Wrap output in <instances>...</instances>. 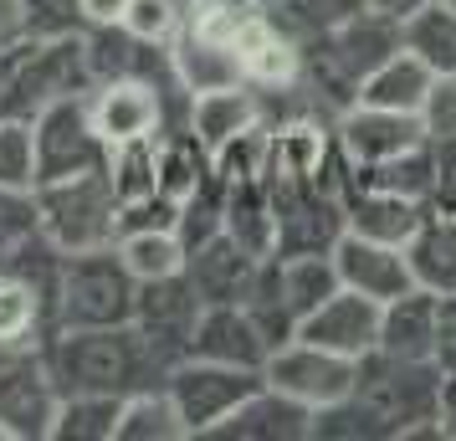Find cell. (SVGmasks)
I'll return each mask as SVG.
<instances>
[{
  "mask_svg": "<svg viewBox=\"0 0 456 441\" xmlns=\"http://www.w3.org/2000/svg\"><path fill=\"white\" fill-rule=\"evenodd\" d=\"M37 128L31 118H0V185L5 190H37Z\"/></svg>",
  "mask_w": 456,
  "mask_h": 441,
  "instance_id": "cell-34",
  "label": "cell"
},
{
  "mask_svg": "<svg viewBox=\"0 0 456 441\" xmlns=\"http://www.w3.org/2000/svg\"><path fill=\"white\" fill-rule=\"evenodd\" d=\"M16 31V0H0V42Z\"/></svg>",
  "mask_w": 456,
  "mask_h": 441,
  "instance_id": "cell-44",
  "label": "cell"
},
{
  "mask_svg": "<svg viewBox=\"0 0 456 441\" xmlns=\"http://www.w3.org/2000/svg\"><path fill=\"white\" fill-rule=\"evenodd\" d=\"M226 236L256 257L277 252V206H272L267 175L247 185H226Z\"/></svg>",
  "mask_w": 456,
  "mask_h": 441,
  "instance_id": "cell-28",
  "label": "cell"
},
{
  "mask_svg": "<svg viewBox=\"0 0 456 441\" xmlns=\"http://www.w3.org/2000/svg\"><path fill=\"white\" fill-rule=\"evenodd\" d=\"M436 87V72L415 52H395V57H385V62L374 67L370 78L359 83V98L354 103H370V108H395V113H420V103H426V93Z\"/></svg>",
  "mask_w": 456,
  "mask_h": 441,
  "instance_id": "cell-25",
  "label": "cell"
},
{
  "mask_svg": "<svg viewBox=\"0 0 456 441\" xmlns=\"http://www.w3.org/2000/svg\"><path fill=\"white\" fill-rule=\"evenodd\" d=\"M436 431L456 437V375H446V385H441V421H436Z\"/></svg>",
  "mask_w": 456,
  "mask_h": 441,
  "instance_id": "cell-42",
  "label": "cell"
},
{
  "mask_svg": "<svg viewBox=\"0 0 456 441\" xmlns=\"http://www.w3.org/2000/svg\"><path fill=\"white\" fill-rule=\"evenodd\" d=\"M37 128V165H42V180H72V175H93V169L108 165V144L93 113H87V98H67V103L46 108L42 118H31Z\"/></svg>",
  "mask_w": 456,
  "mask_h": 441,
  "instance_id": "cell-9",
  "label": "cell"
},
{
  "mask_svg": "<svg viewBox=\"0 0 456 441\" xmlns=\"http://www.w3.org/2000/svg\"><path fill=\"white\" fill-rule=\"evenodd\" d=\"M169 5H175V11H185V16L195 11V0H169Z\"/></svg>",
  "mask_w": 456,
  "mask_h": 441,
  "instance_id": "cell-47",
  "label": "cell"
},
{
  "mask_svg": "<svg viewBox=\"0 0 456 441\" xmlns=\"http://www.w3.org/2000/svg\"><path fill=\"white\" fill-rule=\"evenodd\" d=\"M256 385H262V370H236V364H216V359L195 355H185L165 375V390L180 405V421H185L190 437H216Z\"/></svg>",
  "mask_w": 456,
  "mask_h": 441,
  "instance_id": "cell-7",
  "label": "cell"
},
{
  "mask_svg": "<svg viewBox=\"0 0 456 441\" xmlns=\"http://www.w3.org/2000/svg\"><path fill=\"white\" fill-rule=\"evenodd\" d=\"M139 314V277L113 247L72 252L52 277V329H113ZM46 329V334H52Z\"/></svg>",
  "mask_w": 456,
  "mask_h": 441,
  "instance_id": "cell-4",
  "label": "cell"
},
{
  "mask_svg": "<svg viewBox=\"0 0 456 441\" xmlns=\"http://www.w3.org/2000/svg\"><path fill=\"white\" fill-rule=\"evenodd\" d=\"M16 31L26 37H72L87 31L77 0H16Z\"/></svg>",
  "mask_w": 456,
  "mask_h": 441,
  "instance_id": "cell-37",
  "label": "cell"
},
{
  "mask_svg": "<svg viewBox=\"0 0 456 441\" xmlns=\"http://www.w3.org/2000/svg\"><path fill=\"white\" fill-rule=\"evenodd\" d=\"M426 139H456V78H436V87L420 103Z\"/></svg>",
  "mask_w": 456,
  "mask_h": 441,
  "instance_id": "cell-39",
  "label": "cell"
},
{
  "mask_svg": "<svg viewBox=\"0 0 456 441\" xmlns=\"http://www.w3.org/2000/svg\"><path fill=\"white\" fill-rule=\"evenodd\" d=\"M31 195H37V226L62 257L98 252V247L118 241V195L108 185V169L46 180Z\"/></svg>",
  "mask_w": 456,
  "mask_h": 441,
  "instance_id": "cell-5",
  "label": "cell"
},
{
  "mask_svg": "<svg viewBox=\"0 0 456 441\" xmlns=\"http://www.w3.org/2000/svg\"><path fill=\"white\" fill-rule=\"evenodd\" d=\"M108 185L118 195V206L144 200L159 190V139H134V144H113L108 149Z\"/></svg>",
  "mask_w": 456,
  "mask_h": 441,
  "instance_id": "cell-32",
  "label": "cell"
},
{
  "mask_svg": "<svg viewBox=\"0 0 456 441\" xmlns=\"http://www.w3.org/2000/svg\"><path fill=\"white\" fill-rule=\"evenodd\" d=\"M333 139L344 149L349 169H370L379 159H395L405 149L426 144V124L420 113H395V108H370V103H349L333 118Z\"/></svg>",
  "mask_w": 456,
  "mask_h": 441,
  "instance_id": "cell-12",
  "label": "cell"
},
{
  "mask_svg": "<svg viewBox=\"0 0 456 441\" xmlns=\"http://www.w3.org/2000/svg\"><path fill=\"white\" fill-rule=\"evenodd\" d=\"M210 180H216V165H210V149L195 139V128L190 124L165 128L159 134V190L185 206L190 195H200Z\"/></svg>",
  "mask_w": 456,
  "mask_h": 441,
  "instance_id": "cell-27",
  "label": "cell"
},
{
  "mask_svg": "<svg viewBox=\"0 0 456 441\" xmlns=\"http://www.w3.org/2000/svg\"><path fill=\"white\" fill-rule=\"evenodd\" d=\"M169 72H175V83H180L185 98L247 83V78H241V52L226 46V42H210L200 31H190V26L180 31V42L169 46Z\"/></svg>",
  "mask_w": 456,
  "mask_h": 441,
  "instance_id": "cell-21",
  "label": "cell"
},
{
  "mask_svg": "<svg viewBox=\"0 0 456 441\" xmlns=\"http://www.w3.org/2000/svg\"><path fill=\"white\" fill-rule=\"evenodd\" d=\"M185 11H175L169 0H134L124 11V31L134 37V42H144V46H159V52H169V46L180 42V31H185Z\"/></svg>",
  "mask_w": 456,
  "mask_h": 441,
  "instance_id": "cell-35",
  "label": "cell"
},
{
  "mask_svg": "<svg viewBox=\"0 0 456 441\" xmlns=\"http://www.w3.org/2000/svg\"><path fill=\"white\" fill-rule=\"evenodd\" d=\"M272 206H277V252H333L344 236V195L303 180H272Z\"/></svg>",
  "mask_w": 456,
  "mask_h": 441,
  "instance_id": "cell-11",
  "label": "cell"
},
{
  "mask_svg": "<svg viewBox=\"0 0 456 441\" xmlns=\"http://www.w3.org/2000/svg\"><path fill=\"white\" fill-rule=\"evenodd\" d=\"M42 355L62 390H93V396H134L144 385L169 375L165 359L149 349V339L134 323L113 329H52Z\"/></svg>",
  "mask_w": 456,
  "mask_h": 441,
  "instance_id": "cell-2",
  "label": "cell"
},
{
  "mask_svg": "<svg viewBox=\"0 0 456 441\" xmlns=\"http://www.w3.org/2000/svg\"><path fill=\"white\" fill-rule=\"evenodd\" d=\"M452 5H456V0H452Z\"/></svg>",
  "mask_w": 456,
  "mask_h": 441,
  "instance_id": "cell-48",
  "label": "cell"
},
{
  "mask_svg": "<svg viewBox=\"0 0 456 441\" xmlns=\"http://www.w3.org/2000/svg\"><path fill=\"white\" fill-rule=\"evenodd\" d=\"M313 426H318V411H308L303 400L282 396V390H272L267 380L251 390L241 405H236V416L216 431V437H241V441H308Z\"/></svg>",
  "mask_w": 456,
  "mask_h": 441,
  "instance_id": "cell-19",
  "label": "cell"
},
{
  "mask_svg": "<svg viewBox=\"0 0 456 441\" xmlns=\"http://www.w3.org/2000/svg\"><path fill=\"white\" fill-rule=\"evenodd\" d=\"M431 364L441 375H456V293L441 298L436 308V349H431Z\"/></svg>",
  "mask_w": 456,
  "mask_h": 441,
  "instance_id": "cell-40",
  "label": "cell"
},
{
  "mask_svg": "<svg viewBox=\"0 0 456 441\" xmlns=\"http://www.w3.org/2000/svg\"><path fill=\"white\" fill-rule=\"evenodd\" d=\"M236 52H241V78L256 93H297L303 78H308L303 42H292L282 26H272V16H262L251 26L247 37L236 42Z\"/></svg>",
  "mask_w": 456,
  "mask_h": 441,
  "instance_id": "cell-17",
  "label": "cell"
},
{
  "mask_svg": "<svg viewBox=\"0 0 456 441\" xmlns=\"http://www.w3.org/2000/svg\"><path fill=\"white\" fill-rule=\"evenodd\" d=\"M379 314H385V303L354 293V288H338V293L323 298V303L297 323V339L323 344V349H333V355L364 359V355L379 349Z\"/></svg>",
  "mask_w": 456,
  "mask_h": 441,
  "instance_id": "cell-14",
  "label": "cell"
},
{
  "mask_svg": "<svg viewBox=\"0 0 456 441\" xmlns=\"http://www.w3.org/2000/svg\"><path fill=\"white\" fill-rule=\"evenodd\" d=\"M323 5H329V11H333V21H338V16H354V11L374 5V0H323Z\"/></svg>",
  "mask_w": 456,
  "mask_h": 441,
  "instance_id": "cell-43",
  "label": "cell"
},
{
  "mask_svg": "<svg viewBox=\"0 0 456 441\" xmlns=\"http://www.w3.org/2000/svg\"><path fill=\"white\" fill-rule=\"evenodd\" d=\"M405 52H415L436 78H456V5L452 0H420L411 16H400Z\"/></svg>",
  "mask_w": 456,
  "mask_h": 441,
  "instance_id": "cell-26",
  "label": "cell"
},
{
  "mask_svg": "<svg viewBox=\"0 0 456 441\" xmlns=\"http://www.w3.org/2000/svg\"><path fill=\"white\" fill-rule=\"evenodd\" d=\"M441 385L446 375L431 359H395V355H364L354 396L318 411L313 437H411L436 431L441 421Z\"/></svg>",
  "mask_w": 456,
  "mask_h": 441,
  "instance_id": "cell-1",
  "label": "cell"
},
{
  "mask_svg": "<svg viewBox=\"0 0 456 441\" xmlns=\"http://www.w3.org/2000/svg\"><path fill=\"white\" fill-rule=\"evenodd\" d=\"M93 93L83 31L72 37H26L0 42V118H42L46 108Z\"/></svg>",
  "mask_w": 456,
  "mask_h": 441,
  "instance_id": "cell-3",
  "label": "cell"
},
{
  "mask_svg": "<svg viewBox=\"0 0 456 441\" xmlns=\"http://www.w3.org/2000/svg\"><path fill=\"white\" fill-rule=\"evenodd\" d=\"M426 200L415 195H395V190H374V185H349L344 190V232L370 236V241H390L405 247L420 221H426Z\"/></svg>",
  "mask_w": 456,
  "mask_h": 441,
  "instance_id": "cell-18",
  "label": "cell"
},
{
  "mask_svg": "<svg viewBox=\"0 0 456 441\" xmlns=\"http://www.w3.org/2000/svg\"><path fill=\"white\" fill-rule=\"evenodd\" d=\"M282 5H292V0H262V11H267V16H272V11H282Z\"/></svg>",
  "mask_w": 456,
  "mask_h": 441,
  "instance_id": "cell-46",
  "label": "cell"
},
{
  "mask_svg": "<svg viewBox=\"0 0 456 441\" xmlns=\"http://www.w3.org/2000/svg\"><path fill=\"white\" fill-rule=\"evenodd\" d=\"M185 421H180V405L175 396L159 385H144L124 396V411H118V441H185Z\"/></svg>",
  "mask_w": 456,
  "mask_h": 441,
  "instance_id": "cell-29",
  "label": "cell"
},
{
  "mask_svg": "<svg viewBox=\"0 0 456 441\" xmlns=\"http://www.w3.org/2000/svg\"><path fill=\"white\" fill-rule=\"evenodd\" d=\"M118 411L124 396H93V390H62L52 441H118Z\"/></svg>",
  "mask_w": 456,
  "mask_h": 441,
  "instance_id": "cell-30",
  "label": "cell"
},
{
  "mask_svg": "<svg viewBox=\"0 0 456 441\" xmlns=\"http://www.w3.org/2000/svg\"><path fill=\"white\" fill-rule=\"evenodd\" d=\"M113 252L124 257V267L139 282H159V277L185 273V236L175 226H159V232H124L113 241Z\"/></svg>",
  "mask_w": 456,
  "mask_h": 441,
  "instance_id": "cell-31",
  "label": "cell"
},
{
  "mask_svg": "<svg viewBox=\"0 0 456 441\" xmlns=\"http://www.w3.org/2000/svg\"><path fill=\"white\" fill-rule=\"evenodd\" d=\"M185 124L195 128V139L206 149H221L226 139H236V134L267 124V103H262V93L251 83L216 87V93H195V98H190Z\"/></svg>",
  "mask_w": 456,
  "mask_h": 441,
  "instance_id": "cell-20",
  "label": "cell"
},
{
  "mask_svg": "<svg viewBox=\"0 0 456 441\" xmlns=\"http://www.w3.org/2000/svg\"><path fill=\"white\" fill-rule=\"evenodd\" d=\"M374 5H379V11H390V16H411L420 0H374Z\"/></svg>",
  "mask_w": 456,
  "mask_h": 441,
  "instance_id": "cell-45",
  "label": "cell"
},
{
  "mask_svg": "<svg viewBox=\"0 0 456 441\" xmlns=\"http://www.w3.org/2000/svg\"><path fill=\"white\" fill-rule=\"evenodd\" d=\"M200 314H206V298L195 293V282H190L185 273L159 277V282H139L134 329L149 339L154 355L165 359V370H175V364L190 355V339H195Z\"/></svg>",
  "mask_w": 456,
  "mask_h": 441,
  "instance_id": "cell-10",
  "label": "cell"
},
{
  "mask_svg": "<svg viewBox=\"0 0 456 441\" xmlns=\"http://www.w3.org/2000/svg\"><path fill=\"white\" fill-rule=\"evenodd\" d=\"M333 267H338V282H344V288L374 298V303H390V298L415 288L405 247L370 241V236H354V232H344L333 241Z\"/></svg>",
  "mask_w": 456,
  "mask_h": 441,
  "instance_id": "cell-15",
  "label": "cell"
},
{
  "mask_svg": "<svg viewBox=\"0 0 456 441\" xmlns=\"http://www.w3.org/2000/svg\"><path fill=\"white\" fill-rule=\"evenodd\" d=\"M272 349L277 344L247 303H206L195 339H190L195 359H216V364H236V370H262Z\"/></svg>",
  "mask_w": 456,
  "mask_h": 441,
  "instance_id": "cell-13",
  "label": "cell"
},
{
  "mask_svg": "<svg viewBox=\"0 0 456 441\" xmlns=\"http://www.w3.org/2000/svg\"><path fill=\"white\" fill-rule=\"evenodd\" d=\"M267 149H272V124H256V128H247V134L226 139L221 149H210L216 180H221V185H247V180H262V175H267Z\"/></svg>",
  "mask_w": 456,
  "mask_h": 441,
  "instance_id": "cell-33",
  "label": "cell"
},
{
  "mask_svg": "<svg viewBox=\"0 0 456 441\" xmlns=\"http://www.w3.org/2000/svg\"><path fill=\"white\" fill-rule=\"evenodd\" d=\"M57 405H62V385L52 375L42 344L0 349V437L5 441H52Z\"/></svg>",
  "mask_w": 456,
  "mask_h": 441,
  "instance_id": "cell-6",
  "label": "cell"
},
{
  "mask_svg": "<svg viewBox=\"0 0 456 441\" xmlns=\"http://www.w3.org/2000/svg\"><path fill=\"white\" fill-rule=\"evenodd\" d=\"M46 329H52V288L0 267V349L42 344Z\"/></svg>",
  "mask_w": 456,
  "mask_h": 441,
  "instance_id": "cell-22",
  "label": "cell"
},
{
  "mask_svg": "<svg viewBox=\"0 0 456 441\" xmlns=\"http://www.w3.org/2000/svg\"><path fill=\"white\" fill-rule=\"evenodd\" d=\"M405 257H411L415 288L446 298L456 293V216L452 210H426L420 232L405 241Z\"/></svg>",
  "mask_w": 456,
  "mask_h": 441,
  "instance_id": "cell-24",
  "label": "cell"
},
{
  "mask_svg": "<svg viewBox=\"0 0 456 441\" xmlns=\"http://www.w3.org/2000/svg\"><path fill=\"white\" fill-rule=\"evenodd\" d=\"M77 5H83V26H118L134 0H77Z\"/></svg>",
  "mask_w": 456,
  "mask_h": 441,
  "instance_id": "cell-41",
  "label": "cell"
},
{
  "mask_svg": "<svg viewBox=\"0 0 456 441\" xmlns=\"http://www.w3.org/2000/svg\"><path fill=\"white\" fill-rule=\"evenodd\" d=\"M436 308L441 298L426 293V288H411L385 303L379 314V355L395 359H431L436 349Z\"/></svg>",
  "mask_w": 456,
  "mask_h": 441,
  "instance_id": "cell-23",
  "label": "cell"
},
{
  "mask_svg": "<svg viewBox=\"0 0 456 441\" xmlns=\"http://www.w3.org/2000/svg\"><path fill=\"white\" fill-rule=\"evenodd\" d=\"M262 380L282 396L303 400L308 411H329L338 400L354 396V380H359V359L333 355L323 344H308V339H282L277 349L262 364Z\"/></svg>",
  "mask_w": 456,
  "mask_h": 441,
  "instance_id": "cell-8",
  "label": "cell"
},
{
  "mask_svg": "<svg viewBox=\"0 0 456 441\" xmlns=\"http://www.w3.org/2000/svg\"><path fill=\"white\" fill-rule=\"evenodd\" d=\"M426 206L456 216V139H431V180H426Z\"/></svg>",
  "mask_w": 456,
  "mask_h": 441,
  "instance_id": "cell-38",
  "label": "cell"
},
{
  "mask_svg": "<svg viewBox=\"0 0 456 441\" xmlns=\"http://www.w3.org/2000/svg\"><path fill=\"white\" fill-rule=\"evenodd\" d=\"M262 262L267 257L247 252L241 241H231L226 232L200 241V247H190L185 257V277L195 282V293L206 298V303H247L251 282L262 273Z\"/></svg>",
  "mask_w": 456,
  "mask_h": 441,
  "instance_id": "cell-16",
  "label": "cell"
},
{
  "mask_svg": "<svg viewBox=\"0 0 456 441\" xmlns=\"http://www.w3.org/2000/svg\"><path fill=\"white\" fill-rule=\"evenodd\" d=\"M37 195L31 190H5L0 185V267L21 252L26 241H37Z\"/></svg>",
  "mask_w": 456,
  "mask_h": 441,
  "instance_id": "cell-36",
  "label": "cell"
}]
</instances>
